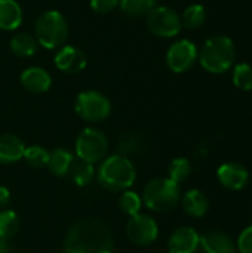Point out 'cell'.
<instances>
[{"mask_svg": "<svg viewBox=\"0 0 252 253\" xmlns=\"http://www.w3.org/2000/svg\"><path fill=\"white\" fill-rule=\"evenodd\" d=\"M114 240L110 227L95 218H85L71 225L64 240L65 253H113Z\"/></svg>", "mask_w": 252, "mask_h": 253, "instance_id": "6da1fadb", "label": "cell"}, {"mask_svg": "<svg viewBox=\"0 0 252 253\" xmlns=\"http://www.w3.org/2000/svg\"><path fill=\"white\" fill-rule=\"evenodd\" d=\"M97 179L105 190L113 193H123L134 185L137 179V170L134 163L126 156L113 154L100 162Z\"/></svg>", "mask_w": 252, "mask_h": 253, "instance_id": "7a4b0ae2", "label": "cell"}, {"mask_svg": "<svg viewBox=\"0 0 252 253\" xmlns=\"http://www.w3.org/2000/svg\"><path fill=\"white\" fill-rule=\"evenodd\" d=\"M236 58L235 43L227 36H212L206 39L199 50V62L202 68L211 74H221L232 68Z\"/></svg>", "mask_w": 252, "mask_h": 253, "instance_id": "3957f363", "label": "cell"}, {"mask_svg": "<svg viewBox=\"0 0 252 253\" xmlns=\"http://www.w3.org/2000/svg\"><path fill=\"white\" fill-rule=\"evenodd\" d=\"M143 203L156 213L172 211L181 199V188L169 178H154L143 190Z\"/></svg>", "mask_w": 252, "mask_h": 253, "instance_id": "277c9868", "label": "cell"}, {"mask_svg": "<svg viewBox=\"0 0 252 253\" xmlns=\"http://www.w3.org/2000/svg\"><path fill=\"white\" fill-rule=\"evenodd\" d=\"M34 34L37 43L45 49H58L68 37V22L61 12L45 10L36 21Z\"/></svg>", "mask_w": 252, "mask_h": 253, "instance_id": "5b68a950", "label": "cell"}, {"mask_svg": "<svg viewBox=\"0 0 252 253\" xmlns=\"http://www.w3.org/2000/svg\"><path fill=\"white\" fill-rule=\"evenodd\" d=\"M76 157L95 165L102 162L108 153V139L105 133L97 127H85L76 139Z\"/></svg>", "mask_w": 252, "mask_h": 253, "instance_id": "8992f818", "label": "cell"}, {"mask_svg": "<svg viewBox=\"0 0 252 253\" xmlns=\"http://www.w3.org/2000/svg\"><path fill=\"white\" fill-rule=\"evenodd\" d=\"M74 110L85 122L97 123L105 120L111 113L110 99L98 90H83L76 96Z\"/></svg>", "mask_w": 252, "mask_h": 253, "instance_id": "52a82bcc", "label": "cell"}, {"mask_svg": "<svg viewBox=\"0 0 252 253\" xmlns=\"http://www.w3.org/2000/svg\"><path fill=\"white\" fill-rule=\"evenodd\" d=\"M147 28L151 34L163 39H171L180 34L183 24L181 16L168 6H154L147 13Z\"/></svg>", "mask_w": 252, "mask_h": 253, "instance_id": "ba28073f", "label": "cell"}, {"mask_svg": "<svg viewBox=\"0 0 252 253\" xmlns=\"http://www.w3.org/2000/svg\"><path fill=\"white\" fill-rule=\"evenodd\" d=\"M199 50L189 39H181L172 43L166 52V65L172 73L181 74L189 71L198 61Z\"/></svg>", "mask_w": 252, "mask_h": 253, "instance_id": "9c48e42d", "label": "cell"}, {"mask_svg": "<svg viewBox=\"0 0 252 253\" xmlns=\"http://www.w3.org/2000/svg\"><path fill=\"white\" fill-rule=\"evenodd\" d=\"M126 236L129 242L137 246H149L156 242L159 236V225L150 215L138 213L129 218L126 224Z\"/></svg>", "mask_w": 252, "mask_h": 253, "instance_id": "30bf717a", "label": "cell"}, {"mask_svg": "<svg viewBox=\"0 0 252 253\" xmlns=\"http://www.w3.org/2000/svg\"><path fill=\"white\" fill-rule=\"evenodd\" d=\"M53 64L62 73L76 74L85 70L88 62H86V55L82 49L73 44H62L61 47H58L55 53Z\"/></svg>", "mask_w": 252, "mask_h": 253, "instance_id": "8fae6325", "label": "cell"}, {"mask_svg": "<svg viewBox=\"0 0 252 253\" xmlns=\"http://www.w3.org/2000/svg\"><path fill=\"white\" fill-rule=\"evenodd\" d=\"M217 179L224 188L232 191H239L247 187L250 181V172L241 163L227 162L217 169Z\"/></svg>", "mask_w": 252, "mask_h": 253, "instance_id": "7c38bea8", "label": "cell"}, {"mask_svg": "<svg viewBox=\"0 0 252 253\" xmlns=\"http://www.w3.org/2000/svg\"><path fill=\"white\" fill-rule=\"evenodd\" d=\"M201 234L193 227H180L174 230L168 240L169 253H195L199 249Z\"/></svg>", "mask_w": 252, "mask_h": 253, "instance_id": "4fadbf2b", "label": "cell"}, {"mask_svg": "<svg viewBox=\"0 0 252 253\" xmlns=\"http://www.w3.org/2000/svg\"><path fill=\"white\" fill-rule=\"evenodd\" d=\"M19 82H21L22 87L31 93H45L52 86L50 74L42 67L25 68L19 76Z\"/></svg>", "mask_w": 252, "mask_h": 253, "instance_id": "5bb4252c", "label": "cell"}, {"mask_svg": "<svg viewBox=\"0 0 252 253\" xmlns=\"http://www.w3.org/2000/svg\"><path fill=\"white\" fill-rule=\"evenodd\" d=\"M180 203H181L184 213L195 219L203 218L209 211V200L206 194L198 188L189 190L184 194H181Z\"/></svg>", "mask_w": 252, "mask_h": 253, "instance_id": "9a60e30c", "label": "cell"}, {"mask_svg": "<svg viewBox=\"0 0 252 253\" xmlns=\"http://www.w3.org/2000/svg\"><path fill=\"white\" fill-rule=\"evenodd\" d=\"M199 248L203 253H236L232 237L223 231H206L201 236Z\"/></svg>", "mask_w": 252, "mask_h": 253, "instance_id": "2e32d148", "label": "cell"}, {"mask_svg": "<svg viewBox=\"0 0 252 253\" xmlns=\"http://www.w3.org/2000/svg\"><path fill=\"white\" fill-rule=\"evenodd\" d=\"M25 144L12 133L0 136V165H13L24 157Z\"/></svg>", "mask_w": 252, "mask_h": 253, "instance_id": "e0dca14e", "label": "cell"}, {"mask_svg": "<svg viewBox=\"0 0 252 253\" xmlns=\"http://www.w3.org/2000/svg\"><path fill=\"white\" fill-rule=\"evenodd\" d=\"M22 22V9L16 0H0V30L13 31Z\"/></svg>", "mask_w": 252, "mask_h": 253, "instance_id": "ac0fdd59", "label": "cell"}, {"mask_svg": "<svg viewBox=\"0 0 252 253\" xmlns=\"http://www.w3.org/2000/svg\"><path fill=\"white\" fill-rule=\"evenodd\" d=\"M74 159H76V156H73L71 151H68L65 148H55V150L49 151L48 168L56 176H67L70 173Z\"/></svg>", "mask_w": 252, "mask_h": 253, "instance_id": "d6986e66", "label": "cell"}, {"mask_svg": "<svg viewBox=\"0 0 252 253\" xmlns=\"http://www.w3.org/2000/svg\"><path fill=\"white\" fill-rule=\"evenodd\" d=\"M37 47H39V43H37L36 37L31 34L19 33L10 39V50L19 58L33 56L37 52Z\"/></svg>", "mask_w": 252, "mask_h": 253, "instance_id": "ffe728a7", "label": "cell"}, {"mask_svg": "<svg viewBox=\"0 0 252 253\" xmlns=\"http://www.w3.org/2000/svg\"><path fill=\"white\" fill-rule=\"evenodd\" d=\"M71 178H73V182L77 185V187H86L89 185L94 178L97 176V170L94 168V165L91 163H86L80 159H74L73 165H71V169H70V173Z\"/></svg>", "mask_w": 252, "mask_h": 253, "instance_id": "44dd1931", "label": "cell"}, {"mask_svg": "<svg viewBox=\"0 0 252 253\" xmlns=\"http://www.w3.org/2000/svg\"><path fill=\"white\" fill-rule=\"evenodd\" d=\"M21 222H19V216L16 215V212L10 211V209H3L0 212V239L3 240H10L13 236H16V233L19 231Z\"/></svg>", "mask_w": 252, "mask_h": 253, "instance_id": "7402d4cb", "label": "cell"}, {"mask_svg": "<svg viewBox=\"0 0 252 253\" xmlns=\"http://www.w3.org/2000/svg\"><path fill=\"white\" fill-rule=\"evenodd\" d=\"M205 21H206V9L198 3L187 6L181 15V24H183V27H186L189 30L202 27Z\"/></svg>", "mask_w": 252, "mask_h": 253, "instance_id": "603a6c76", "label": "cell"}, {"mask_svg": "<svg viewBox=\"0 0 252 253\" xmlns=\"http://www.w3.org/2000/svg\"><path fill=\"white\" fill-rule=\"evenodd\" d=\"M168 178L174 182H177L178 185L181 182H186L190 175H192V165L186 157H177L171 162L169 169H168Z\"/></svg>", "mask_w": 252, "mask_h": 253, "instance_id": "cb8c5ba5", "label": "cell"}, {"mask_svg": "<svg viewBox=\"0 0 252 253\" xmlns=\"http://www.w3.org/2000/svg\"><path fill=\"white\" fill-rule=\"evenodd\" d=\"M119 208L129 218L131 216H135V215L141 213L143 199H141V196L138 193L131 191V190H126V191L122 193V196L119 199Z\"/></svg>", "mask_w": 252, "mask_h": 253, "instance_id": "d4e9b609", "label": "cell"}, {"mask_svg": "<svg viewBox=\"0 0 252 253\" xmlns=\"http://www.w3.org/2000/svg\"><path fill=\"white\" fill-rule=\"evenodd\" d=\"M154 6L156 0H119V7L129 16H147Z\"/></svg>", "mask_w": 252, "mask_h": 253, "instance_id": "484cf974", "label": "cell"}, {"mask_svg": "<svg viewBox=\"0 0 252 253\" xmlns=\"http://www.w3.org/2000/svg\"><path fill=\"white\" fill-rule=\"evenodd\" d=\"M31 168L36 169H42L45 166H48L49 162V151L46 148H43L42 145H30L25 148L24 151V157H22Z\"/></svg>", "mask_w": 252, "mask_h": 253, "instance_id": "4316f807", "label": "cell"}, {"mask_svg": "<svg viewBox=\"0 0 252 253\" xmlns=\"http://www.w3.org/2000/svg\"><path fill=\"white\" fill-rule=\"evenodd\" d=\"M233 84L241 90H252V67L247 62L236 64L233 68Z\"/></svg>", "mask_w": 252, "mask_h": 253, "instance_id": "83f0119b", "label": "cell"}, {"mask_svg": "<svg viewBox=\"0 0 252 253\" xmlns=\"http://www.w3.org/2000/svg\"><path fill=\"white\" fill-rule=\"evenodd\" d=\"M236 249L239 253H252V225L242 230L236 242Z\"/></svg>", "mask_w": 252, "mask_h": 253, "instance_id": "f1b7e54d", "label": "cell"}, {"mask_svg": "<svg viewBox=\"0 0 252 253\" xmlns=\"http://www.w3.org/2000/svg\"><path fill=\"white\" fill-rule=\"evenodd\" d=\"M91 9L97 13H110L119 7V0H91Z\"/></svg>", "mask_w": 252, "mask_h": 253, "instance_id": "f546056e", "label": "cell"}, {"mask_svg": "<svg viewBox=\"0 0 252 253\" xmlns=\"http://www.w3.org/2000/svg\"><path fill=\"white\" fill-rule=\"evenodd\" d=\"M9 202H10V191L6 187L0 185V209H4L9 205Z\"/></svg>", "mask_w": 252, "mask_h": 253, "instance_id": "4dcf8cb0", "label": "cell"}, {"mask_svg": "<svg viewBox=\"0 0 252 253\" xmlns=\"http://www.w3.org/2000/svg\"><path fill=\"white\" fill-rule=\"evenodd\" d=\"M0 253H10V246L6 240L0 239Z\"/></svg>", "mask_w": 252, "mask_h": 253, "instance_id": "1f68e13d", "label": "cell"}]
</instances>
